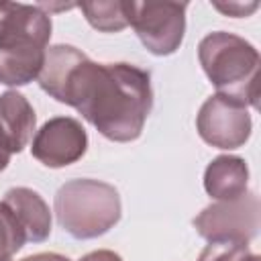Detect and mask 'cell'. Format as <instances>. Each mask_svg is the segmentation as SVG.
Instances as JSON below:
<instances>
[{
    "label": "cell",
    "mask_w": 261,
    "mask_h": 261,
    "mask_svg": "<svg viewBox=\"0 0 261 261\" xmlns=\"http://www.w3.org/2000/svg\"><path fill=\"white\" fill-rule=\"evenodd\" d=\"M39 84L118 143L141 135L153 102L147 71L130 63H94L71 45H55L45 53Z\"/></svg>",
    "instance_id": "obj_1"
},
{
    "label": "cell",
    "mask_w": 261,
    "mask_h": 261,
    "mask_svg": "<svg viewBox=\"0 0 261 261\" xmlns=\"http://www.w3.org/2000/svg\"><path fill=\"white\" fill-rule=\"evenodd\" d=\"M51 18L41 6L0 2V82L24 86L39 77Z\"/></svg>",
    "instance_id": "obj_2"
},
{
    "label": "cell",
    "mask_w": 261,
    "mask_h": 261,
    "mask_svg": "<svg viewBox=\"0 0 261 261\" xmlns=\"http://www.w3.org/2000/svg\"><path fill=\"white\" fill-rule=\"evenodd\" d=\"M198 55L218 94L257 108L259 53L251 43L237 35L218 31L202 39Z\"/></svg>",
    "instance_id": "obj_3"
},
{
    "label": "cell",
    "mask_w": 261,
    "mask_h": 261,
    "mask_svg": "<svg viewBox=\"0 0 261 261\" xmlns=\"http://www.w3.org/2000/svg\"><path fill=\"white\" fill-rule=\"evenodd\" d=\"M55 214L63 230L75 239H94L120 218L118 192L98 179H73L59 188Z\"/></svg>",
    "instance_id": "obj_4"
},
{
    "label": "cell",
    "mask_w": 261,
    "mask_h": 261,
    "mask_svg": "<svg viewBox=\"0 0 261 261\" xmlns=\"http://www.w3.org/2000/svg\"><path fill=\"white\" fill-rule=\"evenodd\" d=\"M186 8V2H126V16L151 53L169 55L184 39Z\"/></svg>",
    "instance_id": "obj_5"
},
{
    "label": "cell",
    "mask_w": 261,
    "mask_h": 261,
    "mask_svg": "<svg viewBox=\"0 0 261 261\" xmlns=\"http://www.w3.org/2000/svg\"><path fill=\"white\" fill-rule=\"evenodd\" d=\"M196 230L208 241L247 243L259 226V200L253 194L204 208L194 218Z\"/></svg>",
    "instance_id": "obj_6"
},
{
    "label": "cell",
    "mask_w": 261,
    "mask_h": 261,
    "mask_svg": "<svg viewBox=\"0 0 261 261\" xmlns=\"http://www.w3.org/2000/svg\"><path fill=\"white\" fill-rule=\"evenodd\" d=\"M196 124L200 137L218 149H237L251 135L247 106L224 94H214L202 104Z\"/></svg>",
    "instance_id": "obj_7"
},
{
    "label": "cell",
    "mask_w": 261,
    "mask_h": 261,
    "mask_svg": "<svg viewBox=\"0 0 261 261\" xmlns=\"http://www.w3.org/2000/svg\"><path fill=\"white\" fill-rule=\"evenodd\" d=\"M88 147L84 126L69 116L47 120L33 139V157L47 167H63L77 161Z\"/></svg>",
    "instance_id": "obj_8"
},
{
    "label": "cell",
    "mask_w": 261,
    "mask_h": 261,
    "mask_svg": "<svg viewBox=\"0 0 261 261\" xmlns=\"http://www.w3.org/2000/svg\"><path fill=\"white\" fill-rule=\"evenodd\" d=\"M18 218L27 232V241H45L51 232V214L45 200L29 188H12L2 200Z\"/></svg>",
    "instance_id": "obj_9"
},
{
    "label": "cell",
    "mask_w": 261,
    "mask_h": 261,
    "mask_svg": "<svg viewBox=\"0 0 261 261\" xmlns=\"http://www.w3.org/2000/svg\"><path fill=\"white\" fill-rule=\"evenodd\" d=\"M247 165L243 159L239 157H216L204 175V188L210 196H214L216 200L224 202V200H237L241 196H245L247 190Z\"/></svg>",
    "instance_id": "obj_10"
},
{
    "label": "cell",
    "mask_w": 261,
    "mask_h": 261,
    "mask_svg": "<svg viewBox=\"0 0 261 261\" xmlns=\"http://www.w3.org/2000/svg\"><path fill=\"white\" fill-rule=\"evenodd\" d=\"M35 110L18 92H4L0 96V128L6 133L12 153H18L31 141L35 130Z\"/></svg>",
    "instance_id": "obj_11"
},
{
    "label": "cell",
    "mask_w": 261,
    "mask_h": 261,
    "mask_svg": "<svg viewBox=\"0 0 261 261\" xmlns=\"http://www.w3.org/2000/svg\"><path fill=\"white\" fill-rule=\"evenodd\" d=\"M77 6L84 10L88 22L98 31L112 33L128 24L126 2H82Z\"/></svg>",
    "instance_id": "obj_12"
},
{
    "label": "cell",
    "mask_w": 261,
    "mask_h": 261,
    "mask_svg": "<svg viewBox=\"0 0 261 261\" xmlns=\"http://www.w3.org/2000/svg\"><path fill=\"white\" fill-rule=\"evenodd\" d=\"M27 243V232L14 212L0 202V259H10Z\"/></svg>",
    "instance_id": "obj_13"
},
{
    "label": "cell",
    "mask_w": 261,
    "mask_h": 261,
    "mask_svg": "<svg viewBox=\"0 0 261 261\" xmlns=\"http://www.w3.org/2000/svg\"><path fill=\"white\" fill-rule=\"evenodd\" d=\"M249 255L253 253L249 251L247 243L210 241V245H206L198 261H245Z\"/></svg>",
    "instance_id": "obj_14"
},
{
    "label": "cell",
    "mask_w": 261,
    "mask_h": 261,
    "mask_svg": "<svg viewBox=\"0 0 261 261\" xmlns=\"http://www.w3.org/2000/svg\"><path fill=\"white\" fill-rule=\"evenodd\" d=\"M214 8H218L230 16H245L247 12H253L257 8V2H253L249 6H245V4H214Z\"/></svg>",
    "instance_id": "obj_15"
},
{
    "label": "cell",
    "mask_w": 261,
    "mask_h": 261,
    "mask_svg": "<svg viewBox=\"0 0 261 261\" xmlns=\"http://www.w3.org/2000/svg\"><path fill=\"white\" fill-rule=\"evenodd\" d=\"M10 155H12V145H10L8 137H6V133L0 128V171L8 165Z\"/></svg>",
    "instance_id": "obj_16"
},
{
    "label": "cell",
    "mask_w": 261,
    "mask_h": 261,
    "mask_svg": "<svg viewBox=\"0 0 261 261\" xmlns=\"http://www.w3.org/2000/svg\"><path fill=\"white\" fill-rule=\"evenodd\" d=\"M80 261H122V259L116 253H112V251H94V253L86 255Z\"/></svg>",
    "instance_id": "obj_17"
},
{
    "label": "cell",
    "mask_w": 261,
    "mask_h": 261,
    "mask_svg": "<svg viewBox=\"0 0 261 261\" xmlns=\"http://www.w3.org/2000/svg\"><path fill=\"white\" fill-rule=\"evenodd\" d=\"M22 261H69V259L63 255H57V253H37V255L22 259Z\"/></svg>",
    "instance_id": "obj_18"
},
{
    "label": "cell",
    "mask_w": 261,
    "mask_h": 261,
    "mask_svg": "<svg viewBox=\"0 0 261 261\" xmlns=\"http://www.w3.org/2000/svg\"><path fill=\"white\" fill-rule=\"evenodd\" d=\"M245 261H259V257H257V255H249Z\"/></svg>",
    "instance_id": "obj_19"
},
{
    "label": "cell",
    "mask_w": 261,
    "mask_h": 261,
    "mask_svg": "<svg viewBox=\"0 0 261 261\" xmlns=\"http://www.w3.org/2000/svg\"><path fill=\"white\" fill-rule=\"evenodd\" d=\"M0 261H12V259H0Z\"/></svg>",
    "instance_id": "obj_20"
}]
</instances>
